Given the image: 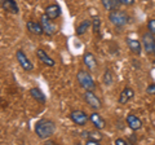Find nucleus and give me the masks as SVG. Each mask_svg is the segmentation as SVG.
I'll use <instances>...</instances> for the list:
<instances>
[{"instance_id": "obj_29", "label": "nucleus", "mask_w": 155, "mask_h": 145, "mask_svg": "<svg viewBox=\"0 0 155 145\" xmlns=\"http://www.w3.org/2000/svg\"><path fill=\"white\" fill-rule=\"evenodd\" d=\"M154 60H155V51H154Z\"/></svg>"}, {"instance_id": "obj_13", "label": "nucleus", "mask_w": 155, "mask_h": 145, "mask_svg": "<svg viewBox=\"0 0 155 145\" xmlns=\"http://www.w3.org/2000/svg\"><path fill=\"white\" fill-rule=\"evenodd\" d=\"M36 56H38V59L40 60L44 65H47V66H51V67H52V66H54V65H56V61L53 60L51 56H48L45 51L38 49V51H36Z\"/></svg>"}, {"instance_id": "obj_21", "label": "nucleus", "mask_w": 155, "mask_h": 145, "mask_svg": "<svg viewBox=\"0 0 155 145\" xmlns=\"http://www.w3.org/2000/svg\"><path fill=\"white\" fill-rule=\"evenodd\" d=\"M104 83L106 86H110V84H113V74H111V71L107 69V70H105L104 72Z\"/></svg>"}, {"instance_id": "obj_1", "label": "nucleus", "mask_w": 155, "mask_h": 145, "mask_svg": "<svg viewBox=\"0 0 155 145\" xmlns=\"http://www.w3.org/2000/svg\"><path fill=\"white\" fill-rule=\"evenodd\" d=\"M56 132V124L51 119H40L35 124V133L39 139L48 140Z\"/></svg>"}, {"instance_id": "obj_9", "label": "nucleus", "mask_w": 155, "mask_h": 145, "mask_svg": "<svg viewBox=\"0 0 155 145\" xmlns=\"http://www.w3.org/2000/svg\"><path fill=\"white\" fill-rule=\"evenodd\" d=\"M133 97H134V91L130 88V87H125L122 92H120L118 103L122 104V105H125L127 103H129V100H132Z\"/></svg>"}, {"instance_id": "obj_30", "label": "nucleus", "mask_w": 155, "mask_h": 145, "mask_svg": "<svg viewBox=\"0 0 155 145\" xmlns=\"http://www.w3.org/2000/svg\"><path fill=\"white\" fill-rule=\"evenodd\" d=\"M3 2H4V0H2V3H3Z\"/></svg>"}, {"instance_id": "obj_11", "label": "nucleus", "mask_w": 155, "mask_h": 145, "mask_svg": "<svg viewBox=\"0 0 155 145\" xmlns=\"http://www.w3.org/2000/svg\"><path fill=\"white\" fill-rule=\"evenodd\" d=\"M89 120H91V123L96 127V130H104L106 127L105 119L101 117L98 113H92L91 117H89Z\"/></svg>"}, {"instance_id": "obj_19", "label": "nucleus", "mask_w": 155, "mask_h": 145, "mask_svg": "<svg viewBox=\"0 0 155 145\" xmlns=\"http://www.w3.org/2000/svg\"><path fill=\"white\" fill-rule=\"evenodd\" d=\"M101 130H97V131H88V132H83V137H85L87 140H97V141H101L102 140V133H100Z\"/></svg>"}, {"instance_id": "obj_23", "label": "nucleus", "mask_w": 155, "mask_h": 145, "mask_svg": "<svg viewBox=\"0 0 155 145\" xmlns=\"http://www.w3.org/2000/svg\"><path fill=\"white\" fill-rule=\"evenodd\" d=\"M101 2H102V5L106 11H109V12L113 11V2L111 0H101Z\"/></svg>"}, {"instance_id": "obj_16", "label": "nucleus", "mask_w": 155, "mask_h": 145, "mask_svg": "<svg viewBox=\"0 0 155 145\" xmlns=\"http://www.w3.org/2000/svg\"><path fill=\"white\" fill-rule=\"evenodd\" d=\"M2 8L5 12L13 13V14H17L19 12L18 5H17V3L14 2V0H4V2L2 3Z\"/></svg>"}, {"instance_id": "obj_4", "label": "nucleus", "mask_w": 155, "mask_h": 145, "mask_svg": "<svg viewBox=\"0 0 155 145\" xmlns=\"http://www.w3.org/2000/svg\"><path fill=\"white\" fill-rule=\"evenodd\" d=\"M16 59L18 61L19 66H21L25 71H32L34 70V64L30 60H28V57L25 55V53H23L22 49H18L16 52Z\"/></svg>"}, {"instance_id": "obj_14", "label": "nucleus", "mask_w": 155, "mask_h": 145, "mask_svg": "<svg viewBox=\"0 0 155 145\" xmlns=\"http://www.w3.org/2000/svg\"><path fill=\"white\" fill-rule=\"evenodd\" d=\"M45 14L51 18V20H56V18H58L61 16L60 5H57V4H51V5H48L45 8Z\"/></svg>"}, {"instance_id": "obj_7", "label": "nucleus", "mask_w": 155, "mask_h": 145, "mask_svg": "<svg viewBox=\"0 0 155 145\" xmlns=\"http://www.w3.org/2000/svg\"><path fill=\"white\" fill-rule=\"evenodd\" d=\"M142 46L147 53H154L155 51V38L150 31L142 34Z\"/></svg>"}, {"instance_id": "obj_18", "label": "nucleus", "mask_w": 155, "mask_h": 145, "mask_svg": "<svg viewBox=\"0 0 155 145\" xmlns=\"http://www.w3.org/2000/svg\"><path fill=\"white\" fill-rule=\"evenodd\" d=\"M30 95H31V97H32L34 100H36V101H38V103L45 104L47 97H45L44 92H43L40 88H36V87H34V88L30 89Z\"/></svg>"}, {"instance_id": "obj_2", "label": "nucleus", "mask_w": 155, "mask_h": 145, "mask_svg": "<svg viewBox=\"0 0 155 145\" xmlns=\"http://www.w3.org/2000/svg\"><path fill=\"white\" fill-rule=\"evenodd\" d=\"M76 79L79 82V84L81 88H84L85 91H94L96 89V83L92 75L87 70H79L76 75Z\"/></svg>"}, {"instance_id": "obj_10", "label": "nucleus", "mask_w": 155, "mask_h": 145, "mask_svg": "<svg viewBox=\"0 0 155 145\" xmlns=\"http://www.w3.org/2000/svg\"><path fill=\"white\" fill-rule=\"evenodd\" d=\"M125 122H127V126L133 130V131H137V130H140L142 127V122L141 119H140L138 117H136L134 114H128L127 115V119H125Z\"/></svg>"}, {"instance_id": "obj_17", "label": "nucleus", "mask_w": 155, "mask_h": 145, "mask_svg": "<svg viewBox=\"0 0 155 145\" xmlns=\"http://www.w3.org/2000/svg\"><path fill=\"white\" fill-rule=\"evenodd\" d=\"M127 44L129 47V49L132 51L134 55H141V52H142V44L140 43V40L137 39H132V38H128L127 39Z\"/></svg>"}, {"instance_id": "obj_12", "label": "nucleus", "mask_w": 155, "mask_h": 145, "mask_svg": "<svg viewBox=\"0 0 155 145\" xmlns=\"http://www.w3.org/2000/svg\"><path fill=\"white\" fill-rule=\"evenodd\" d=\"M27 26V30L30 31L31 34H34V35H43L44 34V30H43V26L40 22H34V21H27L26 23Z\"/></svg>"}, {"instance_id": "obj_8", "label": "nucleus", "mask_w": 155, "mask_h": 145, "mask_svg": "<svg viewBox=\"0 0 155 145\" xmlns=\"http://www.w3.org/2000/svg\"><path fill=\"white\" fill-rule=\"evenodd\" d=\"M70 118L76 126H85L88 122V115L83 110H74L70 113Z\"/></svg>"}, {"instance_id": "obj_28", "label": "nucleus", "mask_w": 155, "mask_h": 145, "mask_svg": "<svg viewBox=\"0 0 155 145\" xmlns=\"http://www.w3.org/2000/svg\"><path fill=\"white\" fill-rule=\"evenodd\" d=\"M100 141H97V140H87V144H91V145H96L98 144Z\"/></svg>"}, {"instance_id": "obj_27", "label": "nucleus", "mask_w": 155, "mask_h": 145, "mask_svg": "<svg viewBox=\"0 0 155 145\" xmlns=\"http://www.w3.org/2000/svg\"><path fill=\"white\" fill-rule=\"evenodd\" d=\"M120 3H122L123 5H133L134 0H120Z\"/></svg>"}, {"instance_id": "obj_22", "label": "nucleus", "mask_w": 155, "mask_h": 145, "mask_svg": "<svg viewBox=\"0 0 155 145\" xmlns=\"http://www.w3.org/2000/svg\"><path fill=\"white\" fill-rule=\"evenodd\" d=\"M100 26H101V20L100 17H94L93 20H92V29H93V31L97 32L100 30Z\"/></svg>"}, {"instance_id": "obj_5", "label": "nucleus", "mask_w": 155, "mask_h": 145, "mask_svg": "<svg viewBox=\"0 0 155 145\" xmlns=\"http://www.w3.org/2000/svg\"><path fill=\"white\" fill-rule=\"evenodd\" d=\"M52 21L53 20H51V18L48 17L45 13L40 17V23H41V26H43V30H44V34H47L48 36H53L57 32V27L53 25Z\"/></svg>"}, {"instance_id": "obj_6", "label": "nucleus", "mask_w": 155, "mask_h": 145, "mask_svg": "<svg viewBox=\"0 0 155 145\" xmlns=\"http://www.w3.org/2000/svg\"><path fill=\"white\" fill-rule=\"evenodd\" d=\"M83 97L85 100V103L88 104V106H91L93 110H98V109H101V106H102L101 100L93 93V91H85Z\"/></svg>"}, {"instance_id": "obj_3", "label": "nucleus", "mask_w": 155, "mask_h": 145, "mask_svg": "<svg viewBox=\"0 0 155 145\" xmlns=\"http://www.w3.org/2000/svg\"><path fill=\"white\" fill-rule=\"evenodd\" d=\"M109 20L115 27L120 29V27H123V26H125L128 23L129 17H128V14L125 12L119 11V9H115V11H111L109 13Z\"/></svg>"}, {"instance_id": "obj_15", "label": "nucleus", "mask_w": 155, "mask_h": 145, "mask_svg": "<svg viewBox=\"0 0 155 145\" xmlns=\"http://www.w3.org/2000/svg\"><path fill=\"white\" fill-rule=\"evenodd\" d=\"M83 62H84V65L88 67V70H94L97 67V60L93 56V53H91V52H87L83 56Z\"/></svg>"}, {"instance_id": "obj_20", "label": "nucleus", "mask_w": 155, "mask_h": 145, "mask_svg": "<svg viewBox=\"0 0 155 145\" xmlns=\"http://www.w3.org/2000/svg\"><path fill=\"white\" fill-rule=\"evenodd\" d=\"M91 25H92V21H89V20H84L81 23H79L76 27V35L80 36V35H83V34H85L87 30L91 27Z\"/></svg>"}, {"instance_id": "obj_24", "label": "nucleus", "mask_w": 155, "mask_h": 145, "mask_svg": "<svg viewBox=\"0 0 155 145\" xmlns=\"http://www.w3.org/2000/svg\"><path fill=\"white\" fill-rule=\"evenodd\" d=\"M147 30L155 35V18H154V20H150L147 22Z\"/></svg>"}, {"instance_id": "obj_26", "label": "nucleus", "mask_w": 155, "mask_h": 145, "mask_svg": "<svg viewBox=\"0 0 155 145\" xmlns=\"http://www.w3.org/2000/svg\"><path fill=\"white\" fill-rule=\"evenodd\" d=\"M115 144L116 145H127L128 141H127V140H124V139H116L115 140Z\"/></svg>"}, {"instance_id": "obj_25", "label": "nucleus", "mask_w": 155, "mask_h": 145, "mask_svg": "<svg viewBox=\"0 0 155 145\" xmlns=\"http://www.w3.org/2000/svg\"><path fill=\"white\" fill-rule=\"evenodd\" d=\"M146 92L149 93V95H155V84L153 83V84H150L147 88H146Z\"/></svg>"}]
</instances>
